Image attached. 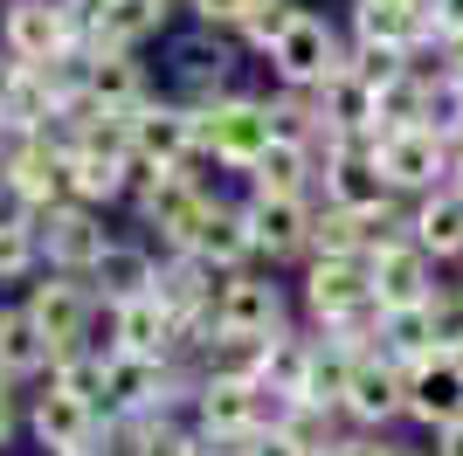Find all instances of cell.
I'll return each mask as SVG.
<instances>
[{"mask_svg":"<svg viewBox=\"0 0 463 456\" xmlns=\"http://www.w3.org/2000/svg\"><path fill=\"white\" fill-rule=\"evenodd\" d=\"M180 62H187V83H194L201 97L222 90V76H229V56H222V49H187Z\"/></svg>","mask_w":463,"mask_h":456,"instance_id":"cell-34","label":"cell"},{"mask_svg":"<svg viewBox=\"0 0 463 456\" xmlns=\"http://www.w3.org/2000/svg\"><path fill=\"white\" fill-rule=\"evenodd\" d=\"M166 401L159 353H111V408H153Z\"/></svg>","mask_w":463,"mask_h":456,"instance_id":"cell-21","label":"cell"},{"mask_svg":"<svg viewBox=\"0 0 463 456\" xmlns=\"http://www.w3.org/2000/svg\"><path fill=\"white\" fill-rule=\"evenodd\" d=\"M250 456H311V450L290 436V429H270V436H256V450H250Z\"/></svg>","mask_w":463,"mask_h":456,"instance_id":"cell-37","label":"cell"},{"mask_svg":"<svg viewBox=\"0 0 463 456\" xmlns=\"http://www.w3.org/2000/svg\"><path fill=\"white\" fill-rule=\"evenodd\" d=\"M436 456H463V415L443 422V450H436Z\"/></svg>","mask_w":463,"mask_h":456,"instance_id":"cell-43","label":"cell"},{"mask_svg":"<svg viewBox=\"0 0 463 456\" xmlns=\"http://www.w3.org/2000/svg\"><path fill=\"white\" fill-rule=\"evenodd\" d=\"M194 7H201L208 21H242L250 14V0H194Z\"/></svg>","mask_w":463,"mask_h":456,"instance_id":"cell-40","label":"cell"},{"mask_svg":"<svg viewBox=\"0 0 463 456\" xmlns=\"http://www.w3.org/2000/svg\"><path fill=\"white\" fill-rule=\"evenodd\" d=\"M42 360H56V353H49V332L35 325V311H0V366L35 374Z\"/></svg>","mask_w":463,"mask_h":456,"instance_id":"cell-26","label":"cell"},{"mask_svg":"<svg viewBox=\"0 0 463 456\" xmlns=\"http://www.w3.org/2000/svg\"><path fill=\"white\" fill-rule=\"evenodd\" d=\"M402 62H408V49H394V42H360V56H353V70H360V76L373 83V90H381V83L408 76Z\"/></svg>","mask_w":463,"mask_h":456,"instance_id":"cell-32","label":"cell"},{"mask_svg":"<svg viewBox=\"0 0 463 456\" xmlns=\"http://www.w3.org/2000/svg\"><path fill=\"white\" fill-rule=\"evenodd\" d=\"M70 35H77V7H49V0H14L7 7V56H21V62L62 56Z\"/></svg>","mask_w":463,"mask_h":456,"instance_id":"cell-5","label":"cell"},{"mask_svg":"<svg viewBox=\"0 0 463 456\" xmlns=\"http://www.w3.org/2000/svg\"><path fill=\"white\" fill-rule=\"evenodd\" d=\"M90 97L104 111H138V70L125 49H90Z\"/></svg>","mask_w":463,"mask_h":456,"instance_id":"cell-27","label":"cell"},{"mask_svg":"<svg viewBox=\"0 0 463 456\" xmlns=\"http://www.w3.org/2000/svg\"><path fill=\"white\" fill-rule=\"evenodd\" d=\"M381 166L394 187H436L449 173V138L436 125H402V132L381 138Z\"/></svg>","mask_w":463,"mask_h":456,"instance_id":"cell-4","label":"cell"},{"mask_svg":"<svg viewBox=\"0 0 463 456\" xmlns=\"http://www.w3.org/2000/svg\"><path fill=\"white\" fill-rule=\"evenodd\" d=\"M360 42H394V49H415V42L436 28L422 0H360Z\"/></svg>","mask_w":463,"mask_h":456,"instance_id":"cell-15","label":"cell"},{"mask_svg":"<svg viewBox=\"0 0 463 456\" xmlns=\"http://www.w3.org/2000/svg\"><path fill=\"white\" fill-rule=\"evenodd\" d=\"M70 7H77V21H97L104 7H118V0H70Z\"/></svg>","mask_w":463,"mask_h":456,"instance_id":"cell-44","label":"cell"},{"mask_svg":"<svg viewBox=\"0 0 463 456\" xmlns=\"http://www.w3.org/2000/svg\"><path fill=\"white\" fill-rule=\"evenodd\" d=\"M0 228H35V201L14 180H0Z\"/></svg>","mask_w":463,"mask_h":456,"instance_id":"cell-36","label":"cell"},{"mask_svg":"<svg viewBox=\"0 0 463 456\" xmlns=\"http://www.w3.org/2000/svg\"><path fill=\"white\" fill-rule=\"evenodd\" d=\"M7 429H14V408H7V387H0V436H7Z\"/></svg>","mask_w":463,"mask_h":456,"instance_id":"cell-45","label":"cell"},{"mask_svg":"<svg viewBox=\"0 0 463 456\" xmlns=\"http://www.w3.org/2000/svg\"><path fill=\"white\" fill-rule=\"evenodd\" d=\"M373 298L394 311V304H429V263L422 242H387L373 249Z\"/></svg>","mask_w":463,"mask_h":456,"instance_id":"cell-11","label":"cell"},{"mask_svg":"<svg viewBox=\"0 0 463 456\" xmlns=\"http://www.w3.org/2000/svg\"><path fill=\"white\" fill-rule=\"evenodd\" d=\"M90 277L104 284V298H111V304H132V298H153V290H159L153 263H146L138 249H104V256L90 263Z\"/></svg>","mask_w":463,"mask_h":456,"instance_id":"cell-22","label":"cell"},{"mask_svg":"<svg viewBox=\"0 0 463 456\" xmlns=\"http://www.w3.org/2000/svg\"><path fill=\"white\" fill-rule=\"evenodd\" d=\"M263 380H242V374H214L201 387V422H208V436H229V429H256L263 415Z\"/></svg>","mask_w":463,"mask_h":456,"instance_id":"cell-10","label":"cell"},{"mask_svg":"<svg viewBox=\"0 0 463 456\" xmlns=\"http://www.w3.org/2000/svg\"><path fill=\"white\" fill-rule=\"evenodd\" d=\"M290 28H298V0H250V14H242V35L256 49H277Z\"/></svg>","mask_w":463,"mask_h":456,"instance_id":"cell-31","label":"cell"},{"mask_svg":"<svg viewBox=\"0 0 463 456\" xmlns=\"http://www.w3.org/2000/svg\"><path fill=\"white\" fill-rule=\"evenodd\" d=\"M35 235H42V228H0V277H21V270H28Z\"/></svg>","mask_w":463,"mask_h":456,"instance_id":"cell-35","label":"cell"},{"mask_svg":"<svg viewBox=\"0 0 463 456\" xmlns=\"http://www.w3.org/2000/svg\"><path fill=\"white\" fill-rule=\"evenodd\" d=\"M305 159H311V146H298V138H270L263 146V159H256V194H298L305 187Z\"/></svg>","mask_w":463,"mask_h":456,"instance_id":"cell-28","label":"cell"},{"mask_svg":"<svg viewBox=\"0 0 463 456\" xmlns=\"http://www.w3.org/2000/svg\"><path fill=\"white\" fill-rule=\"evenodd\" d=\"M166 21V0H118V7H104V14L90 21V49H132V42H146Z\"/></svg>","mask_w":463,"mask_h":456,"instance_id":"cell-20","label":"cell"},{"mask_svg":"<svg viewBox=\"0 0 463 456\" xmlns=\"http://www.w3.org/2000/svg\"><path fill=\"white\" fill-rule=\"evenodd\" d=\"M277 138V118L270 104H214V111H194V146L214 152V159H229V166H256L263 146Z\"/></svg>","mask_w":463,"mask_h":456,"instance_id":"cell-1","label":"cell"},{"mask_svg":"<svg viewBox=\"0 0 463 456\" xmlns=\"http://www.w3.org/2000/svg\"><path fill=\"white\" fill-rule=\"evenodd\" d=\"M250 228H256V242L270 249V256H290V249L311 242V222H305V201H298V194H256Z\"/></svg>","mask_w":463,"mask_h":456,"instance_id":"cell-18","label":"cell"},{"mask_svg":"<svg viewBox=\"0 0 463 456\" xmlns=\"http://www.w3.org/2000/svg\"><path fill=\"white\" fill-rule=\"evenodd\" d=\"M408 415L436 422V429L463 415V353H449V346H429L422 360L408 366Z\"/></svg>","mask_w":463,"mask_h":456,"instance_id":"cell-2","label":"cell"},{"mask_svg":"<svg viewBox=\"0 0 463 456\" xmlns=\"http://www.w3.org/2000/svg\"><path fill=\"white\" fill-rule=\"evenodd\" d=\"M381 339H387V353H394L402 366H415V360L429 353V346H436L429 304H394V311H387V325H381Z\"/></svg>","mask_w":463,"mask_h":456,"instance_id":"cell-29","label":"cell"},{"mask_svg":"<svg viewBox=\"0 0 463 456\" xmlns=\"http://www.w3.org/2000/svg\"><path fill=\"white\" fill-rule=\"evenodd\" d=\"M180 332V318L153 298H132V304H118V353H166Z\"/></svg>","mask_w":463,"mask_h":456,"instance_id":"cell-19","label":"cell"},{"mask_svg":"<svg viewBox=\"0 0 463 456\" xmlns=\"http://www.w3.org/2000/svg\"><path fill=\"white\" fill-rule=\"evenodd\" d=\"M28 311H35V325L49 332V353H77V339H83V325H90V298H83L70 277L62 284H35V298H28Z\"/></svg>","mask_w":463,"mask_h":456,"instance_id":"cell-9","label":"cell"},{"mask_svg":"<svg viewBox=\"0 0 463 456\" xmlns=\"http://www.w3.org/2000/svg\"><path fill=\"white\" fill-rule=\"evenodd\" d=\"M429 325H436V346L463 353V290H443V298H429Z\"/></svg>","mask_w":463,"mask_h":456,"instance_id":"cell-33","label":"cell"},{"mask_svg":"<svg viewBox=\"0 0 463 456\" xmlns=\"http://www.w3.org/2000/svg\"><path fill=\"white\" fill-rule=\"evenodd\" d=\"M284 304H277V284H256V277H229L222 304H214V332H250V339H270Z\"/></svg>","mask_w":463,"mask_h":456,"instance_id":"cell-8","label":"cell"},{"mask_svg":"<svg viewBox=\"0 0 463 456\" xmlns=\"http://www.w3.org/2000/svg\"><path fill=\"white\" fill-rule=\"evenodd\" d=\"M21 70H28V62H0V111H7V97H14V83H21Z\"/></svg>","mask_w":463,"mask_h":456,"instance_id":"cell-42","label":"cell"},{"mask_svg":"<svg viewBox=\"0 0 463 456\" xmlns=\"http://www.w3.org/2000/svg\"><path fill=\"white\" fill-rule=\"evenodd\" d=\"M429 14H436L443 35H463V0H429Z\"/></svg>","mask_w":463,"mask_h":456,"instance_id":"cell-39","label":"cell"},{"mask_svg":"<svg viewBox=\"0 0 463 456\" xmlns=\"http://www.w3.org/2000/svg\"><path fill=\"white\" fill-rule=\"evenodd\" d=\"M208 194L194 187L180 166H166L159 180H146V222L166 235V242H180V249H194V235H201V222H208Z\"/></svg>","mask_w":463,"mask_h":456,"instance_id":"cell-3","label":"cell"},{"mask_svg":"<svg viewBox=\"0 0 463 456\" xmlns=\"http://www.w3.org/2000/svg\"><path fill=\"white\" fill-rule=\"evenodd\" d=\"M138 456H201V450H194L187 436H146V442H138Z\"/></svg>","mask_w":463,"mask_h":456,"instance_id":"cell-38","label":"cell"},{"mask_svg":"<svg viewBox=\"0 0 463 456\" xmlns=\"http://www.w3.org/2000/svg\"><path fill=\"white\" fill-rule=\"evenodd\" d=\"M415 242L436 249V256H449V249H463V187L436 194L422 208V222H415Z\"/></svg>","mask_w":463,"mask_h":456,"instance_id":"cell-30","label":"cell"},{"mask_svg":"<svg viewBox=\"0 0 463 456\" xmlns=\"http://www.w3.org/2000/svg\"><path fill=\"white\" fill-rule=\"evenodd\" d=\"M353 374H360V353H346V346H332V353H311V374H305V387H298V401H318V408H346Z\"/></svg>","mask_w":463,"mask_h":456,"instance_id":"cell-24","label":"cell"},{"mask_svg":"<svg viewBox=\"0 0 463 456\" xmlns=\"http://www.w3.org/2000/svg\"><path fill=\"white\" fill-rule=\"evenodd\" d=\"M270 62H277V76H284V83H332L339 70H353V62H339L332 28H326V21H311V14H298V28L270 49Z\"/></svg>","mask_w":463,"mask_h":456,"instance_id":"cell-6","label":"cell"},{"mask_svg":"<svg viewBox=\"0 0 463 456\" xmlns=\"http://www.w3.org/2000/svg\"><path fill=\"white\" fill-rule=\"evenodd\" d=\"M326 187L332 201H346V208H387V166L373 159V152H339V159H326Z\"/></svg>","mask_w":463,"mask_h":456,"instance_id":"cell-16","label":"cell"},{"mask_svg":"<svg viewBox=\"0 0 463 456\" xmlns=\"http://www.w3.org/2000/svg\"><path fill=\"white\" fill-rule=\"evenodd\" d=\"M35 436L70 456V450H83V442L97 436V408L83 394H70V387H49V394L35 401Z\"/></svg>","mask_w":463,"mask_h":456,"instance_id":"cell-13","label":"cell"},{"mask_svg":"<svg viewBox=\"0 0 463 456\" xmlns=\"http://www.w3.org/2000/svg\"><path fill=\"white\" fill-rule=\"evenodd\" d=\"M367 298H373V256H318V270H311V311L318 318H339Z\"/></svg>","mask_w":463,"mask_h":456,"instance_id":"cell-7","label":"cell"},{"mask_svg":"<svg viewBox=\"0 0 463 456\" xmlns=\"http://www.w3.org/2000/svg\"><path fill=\"white\" fill-rule=\"evenodd\" d=\"M346 408H353L360 422H387L394 408H408V366H394V360H360Z\"/></svg>","mask_w":463,"mask_h":456,"instance_id":"cell-17","label":"cell"},{"mask_svg":"<svg viewBox=\"0 0 463 456\" xmlns=\"http://www.w3.org/2000/svg\"><path fill=\"white\" fill-rule=\"evenodd\" d=\"M125 180H132V159H118V152H90V146H70V187H77V201H111Z\"/></svg>","mask_w":463,"mask_h":456,"instance_id":"cell-23","label":"cell"},{"mask_svg":"<svg viewBox=\"0 0 463 456\" xmlns=\"http://www.w3.org/2000/svg\"><path fill=\"white\" fill-rule=\"evenodd\" d=\"M132 152L153 159V166H187V152H201L194 146V118L187 111H146L138 104L132 111Z\"/></svg>","mask_w":463,"mask_h":456,"instance_id":"cell-12","label":"cell"},{"mask_svg":"<svg viewBox=\"0 0 463 456\" xmlns=\"http://www.w3.org/2000/svg\"><path fill=\"white\" fill-rule=\"evenodd\" d=\"M194 249L201 256H214L222 270H235L250 249H263L256 242V228H250V214H229V208H208V222H201V235H194Z\"/></svg>","mask_w":463,"mask_h":456,"instance_id":"cell-25","label":"cell"},{"mask_svg":"<svg viewBox=\"0 0 463 456\" xmlns=\"http://www.w3.org/2000/svg\"><path fill=\"white\" fill-rule=\"evenodd\" d=\"M42 249H49V263H56V270H90L97 256H104V228H97L83 208H49V222H42Z\"/></svg>","mask_w":463,"mask_h":456,"instance_id":"cell-14","label":"cell"},{"mask_svg":"<svg viewBox=\"0 0 463 456\" xmlns=\"http://www.w3.org/2000/svg\"><path fill=\"white\" fill-rule=\"evenodd\" d=\"M332 456H387V442H367V436H353V442H332Z\"/></svg>","mask_w":463,"mask_h":456,"instance_id":"cell-41","label":"cell"}]
</instances>
